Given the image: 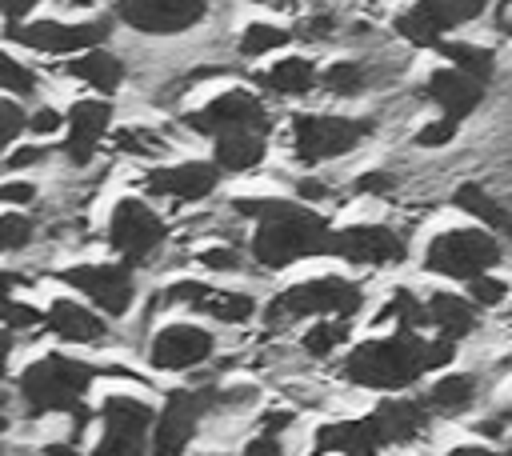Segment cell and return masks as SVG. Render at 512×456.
I'll use <instances>...</instances> for the list:
<instances>
[{
    "mask_svg": "<svg viewBox=\"0 0 512 456\" xmlns=\"http://www.w3.org/2000/svg\"><path fill=\"white\" fill-rule=\"evenodd\" d=\"M44 320H48V328H52L56 336H64V340H72V344H88V340H100V336H104V320H100L96 312L72 304V300H56V304L44 312Z\"/></svg>",
    "mask_w": 512,
    "mask_h": 456,
    "instance_id": "obj_22",
    "label": "cell"
},
{
    "mask_svg": "<svg viewBox=\"0 0 512 456\" xmlns=\"http://www.w3.org/2000/svg\"><path fill=\"white\" fill-rule=\"evenodd\" d=\"M344 336H348L344 320H320V324H312L304 332V352L308 356H328L336 344H344Z\"/></svg>",
    "mask_w": 512,
    "mask_h": 456,
    "instance_id": "obj_33",
    "label": "cell"
},
{
    "mask_svg": "<svg viewBox=\"0 0 512 456\" xmlns=\"http://www.w3.org/2000/svg\"><path fill=\"white\" fill-rule=\"evenodd\" d=\"M32 240V220L20 212H4L0 216V252H16Z\"/></svg>",
    "mask_w": 512,
    "mask_h": 456,
    "instance_id": "obj_35",
    "label": "cell"
},
{
    "mask_svg": "<svg viewBox=\"0 0 512 456\" xmlns=\"http://www.w3.org/2000/svg\"><path fill=\"white\" fill-rule=\"evenodd\" d=\"M8 352H12V332H8V328H0V364L8 360Z\"/></svg>",
    "mask_w": 512,
    "mask_h": 456,
    "instance_id": "obj_52",
    "label": "cell"
},
{
    "mask_svg": "<svg viewBox=\"0 0 512 456\" xmlns=\"http://www.w3.org/2000/svg\"><path fill=\"white\" fill-rule=\"evenodd\" d=\"M456 136V120H436V124H428V128H420L416 132V144H424V148H440V144H448Z\"/></svg>",
    "mask_w": 512,
    "mask_h": 456,
    "instance_id": "obj_39",
    "label": "cell"
},
{
    "mask_svg": "<svg viewBox=\"0 0 512 456\" xmlns=\"http://www.w3.org/2000/svg\"><path fill=\"white\" fill-rule=\"evenodd\" d=\"M448 456H500V452H492V448H480V444H460V448H452Z\"/></svg>",
    "mask_w": 512,
    "mask_h": 456,
    "instance_id": "obj_50",
    "label": "cell"
},
{
    "mask_svg": "<svg viewBox=\"0 0 512 456\" xmlns=\"http://www.w3.org/2000/svg\"><path fill=\"white\" fill-rule=\"evenodd\" d=\"M212 396L208 392H172L160 408V416L152 420V452L156 456H180L200 424V416L208 412Z\"/></svg>",
    "mask_w": 512,
    "mask_h": 456,
    "instance_id": "obj_11",
    "label": "cell"
},
{
    "mask_svg": "<svg viewBox=\"0 0 512 456\" xmlns=\"http://www.w3.org/2000/svg\"><path fill=\"white\" fill-rule=\"evenodd\" d=\"M264 156V136L260 132H228L216 136V164L228 172H248Z\"/></svg>",
    "mask_w": 512,
    "mask_h": 456,
    "instance_id": "obj_25",
    "label": "cell"
},
{
    "mask_svg": "<svg viewBox=\"0 0 512 456\" xmlns=\"http://www.w3.org/2000/svg\"><path fill=\"white\" fill-rule=\"evenodd\" d=\"M0 404H4V396H0Z\"/></svg>",
    "mask_w": 512,
    "mask_h": 456,
    "instance_id": "obj_55",
    "label": "cell"
},
{
    "mask_svg": "<svg viewBox=\"0 0 512 456\" xmlns=\"http://www.w3.org/2000/svg\"><path fill=\"white\" fill-rule=\"evenodd\" d=\"M284 424H292V412H268V416H264V432H268V436H276Z\"/></svg>",
    "mask_w": 512,
    "mask_h": 456,
    "instance_id": "obj_49",
    "label": "cell"
},
{
    "mask_svg": "<svg viewBox=\"0 0 512 456\" xmlns=\"http://www.w3.org/2000/svg\"><path fill=\"white\" fill-rule=\"evenodd\" d=\"M32 196H36V188H32V184H24V180L0 184V200H4V204H28Z\"/></svg>",
    "mask_w": 512,
    "mask_h": 456,
    "instance_id": "obj_43",
    "label": "cell"
},
{
    "mask_svg": "<svg viewBox=\"0 0 512 456\" xmlns=\"http://www.w3.org/2000/svg\"><path fill=\"white\" fill-rule=\"evenodd\" d=\"M220 172L204 160H188V164H172V168H152L144 176L148 192L168 196V200H204L216 188Z\"/></svg>",
    "mask_w": 512,
    "mask_h": 456,
    "instance_id": "obj_17",
    "label": "cell"
},
{
    "mask_svg": "<svg viewBox=\"0 0 512 456\" xmlns=\"http://www.w3.org/2000/svg\"><path fill=\"white\" fill-rule=\"evenodd\" d=\"M0 88L4 92H32L36 88V76L20 60H12L8 52H0Z\"/></svg>",
    "mask_w": 512,
    "mask_h": 456,
    "instance_id": "obj_36",
    "label": "cell"
},
{
    "mask_svg": "<svg viewBox=\"0 0 512 456\" xmlns=\"http://www.w3.org/2000/svg\"><path fill=\"white\" fill-rule=\"evenodd\" d=\"M288 40H292V32H288V28L248 24V28H244V36H240V52H244V56H264V52H272V48L288 44Z\"/></svg>",
    "mask_w": 512,
    "mask_h": 456,
    "instance_id": "obj_32",
    "label": "cell"
},
{
    "mask_svg": "<svg viewBox=\"0 0 512 456\" xmlns=\"http://www.w3.org/2000/svg\"><path fill=\"white\" fill-rule=\"evenodd\" d=\"M184 124L200 136H228V132H260L268 136V112L252 92H224L200 112H188Z\"/></svg>",
    "mask_w": 512,
    "mask_h": 456,
    "instance_id": "obj_8",
    "label": "cell"
},
{
    "mask_svg": "<svg viewBox=\"0 0 512 456\" xmlns=\"http://www.w3.org/2000/svg\"><path fill=\"white\" fill-rule=\"evenodd\" d=\"M296 192H300V200H320L328 188H324L320 180H300V184H296Z\"/></svg>",
    "mask_w": 512,
    "mask_h": 456,
    "instance_id": "obj_48",
    "label": "cell"
},
{
    "mask_svg": "<svg viewBox=\"0 0 512 456\" xmlns=\"http://www.w3.org/2000/svg\"><path fill=\"white\" fill-rule=\"evenodd\" d=\"M12 284H20V280H16L12 272H0V308L12 300Z\"/></svg>",
    "mask_w": 512,
    "mask_h": 456,
    "instance_id": "obj_51",
    "label": "cell"
},
{
    "mask_svg": "<svg viewBox=\"0 0 512 456\" xmlns=\"http://www.w3.org/2000/svg\"><path fill=\"white\" fill-rule=\"evenodd\" d=\"M372 132V120H344V116H292V144L304 164H320L356 148Z\"/></svg>",
    "mask_w": 512,
    "mask_h": 456,
    "instance_id": "obj_6",
    "label": "cell"
},
{
    "mask_svg": "<svg viewBox=\"0 0 512 456\" xmlns=\"http://www.w3.org/2000/svg\"><path fill=\"white\" fill-rule=\"evenodd\" d=\"M116 12L136 32L168 36V32H184V28L200 24L208 12V0H120Z\"/></svg>",
    "mask_w": 512,
    "mask_h": 456,
    "instance_id": "obj_13",
    "label": "cell"
},
{
    "mask_svg": "<svg viewBox=\"0 0 512 456\" xmlns=\"http://www.w3.org/2000/svg\"><path fill=\"white\" fill-rule=\"evenodd\" d=\"M36 4H40V0H0V12H4L12 24H20Z\"/></svg>",
    "mask_w": 512,
    "mask_h": 456,
    "instance_id": "obj_46",
    "label": "cell"
},
{
    "mask_svg": "<svg viewBox=\"0 0 512 456\" xmlns=\"http://www.w3.org/2000/svg\"><path fill=\"white\" fill-rule=\"evenodd\" d=\"M452 204H456V208H464L468 216L484 220L488 228H496V232L512 236V212H508L504 204H496L480 184H460V188L452 192Z\"/></svg>",
    "mask_w": 512,
    "mask_h": 456,
    "instance_id": "obj_26",
    "label": "cell"
},
{
    "mask_svg": "<svg viewBox=\"0 0 512 456\" xmlns=\"http://www.w3.org/2000/svg\"><path fill=\"white\" fill-rule=\"evenodd\" d=\"M436 48L452 60V68H456V72H464V76H472V80H480V84H488V80H492V68H496V64H492V52H488V48L456 44V40H452V44H448V40H440Z\"/></svg>",
    "mask_w": 512,
    "mask_h": 456,
    "instance_id": "obj_30",
    "label": "cell"
},
{
    "mask_svg": "<svg viewBox=\"0 0 512 456\" xmlns=\"http://www.w3.org/2000/svg\"><path fill=\"white\" fill-rule=\"evenodd\" d=\"M108 124H112V104L108 100H76L72 112H68V144H64L68 160L88 164L96 144L104 140Z\"/></svg>",
    "mask_w": 512,
    "mask_h": 456,
    "instance_id": "obj_18",
    "label": "cell"
},
{
    "mask_svg": "<svg viewBox=\"0 0 512 456\" xmlns=\"http://www.w3.org/2000/svg\"><path fill=\"white\" fill-rule=\"evenodd\" d=\"M508 456H512V452H508Z\"/></svg>",
    "mask_w": 512,
    "mask_h": 456,
    "instance_id": "obj_56",
    "label": "cell"
},
{
    "mask_svg": "<svg viewBox=\"0 0 512 456\" xmlns=\"http://www.w3.org/2000/svg\"><path fill=\"white\" fill-rule=\"evenodd\" d=\"M232 208L240 216L256 220L252 256L264 268H288L304 256L328 252L332 228L320 212H312L304 204H292V200H236Z\"/></svg>",
    "mask_w": 512,
    "mask_h": 456,
    "instance_id": "obj_1",
    "label": "cell"
},
{
    "mask_svg": "<svg viewBox=\"0 0 512 456\" xmlns=\"http://www.w3.org/2000/svg\"><path fill=\"white\" fill-rule=\"evenodd\" d=\"M244 456H284V452H280V440H276V436H268V432H260L256 440H248V448H244Z\"/></svg>",
    "mask_w": 512,
    "mask_h": 456,
    "instance_id": "obj_44",
    "label": "cell"
},
{
    "mask_svg": "<svg viewBox=\"0 0 512 456\" xmlns=\"http://www.w3.org/2000/svg\"><path fill=\"white\" fill-rule=\"evenodd\" d=\"M60 4H92V0H60Z\"/></svg>",
    "mask_w": 512,
    "mask_h": 456,
    "instance_id": "obj_53",
    "label": "cell"
},
{
    "mask_svg": "<svg viewBox=\"0 0 512 456\" xmlns=\"http://www.w3.org/2000/svg\"><path fill=\"white\" fill-rule=\"evenodd\" d=\"M100 376V368L84 364V360H68V356H44L32 368H24L20 376V396L28 404L32 416L40 412H68L76 424V436L88 428L92 412L84 408V392L88 384Z\"/></svg>",
    "mask_w": 512,
    "mask_h": 456,
    "instance_id": "obj_3",
    "label": "cell"
},
{
    "mask_svg": "<svg viewBox=\"0 0 512 456\" xmlns=\"http://www.w3.org/2000/svg\"><path fill=\"white\" fill-rule=\"evenodd\" d=\"M64 284L80 288L88 300H96L108 316H124L136 288H132V272L124 264H80V268H64L60 272Z\"/></svg>",
    "mask_w": 512,
    "mask_h": 456,
    "instance_id": "obj_14",
    "label": "cell"
},
{
    "mask_svg": "<svg viewBox=\"0 0 512 456\" xmlns=\"http://www.w3.org/2000/svg\"><path fill=\"white\" fill-rule=\"evenodd\" d=\"M428 96L444 108V120H456L460 124V116H468L480 104L484 84L472 80V76H464V72H456V68H444V72H432L428 76Z\"/></svg>",
    "mask_w": 512,
    "mask_h": 456,
    "instance_id": "obj_19",
    "label": "cell"
},
{
    "mask_svg": "<svg viewBox=\"0 0 512 456\" xmlns=\"http://www.w3.org/2000/svg\"><path fill=\"white\" fill-rule=\"evenodd\" d=\"M200 264H204V268H220V272H228V268L240 264V256H236L232 248H208V252H200Z\"/></svg>",
    "mask_w": 512,
    "mask_h": 456,
    "instance_id": "obj_42",
    "label": "cell"
},
{
    "mask_svg": "<svg viewBox=\"0 0 512 456\" xmlns=\"http://www.w3.org/2000/svg\"><path fill=\"white\" fill-rule=\"evenodd\" d=\"M192 308H196V312H208V316H216V320H224V324H244V320L256 312L252 296H244V292H220V288H208V284H204V292L192 300Z\"/></svg>",
    "mask_w": 512,
    "mask_h": 456,
    "instance_id": "obj_28",
    "label": "cell"
},
{
    "mask_svg": "<svg viewBox=\"0 0 512 456\" xmlns=\"http://www.w3.org/2000/svg\"><path fill=\"white\" fill-rule=\"evenodd\" d=\"M508 300V284L496 280V276H476L472 280V304H484V308H496Z\"/></svg>",
    "mask_w": 512,
    "mask_h": 456,
    "instance_id": "obj_38",
    "label": "cell"
},
{
    "mask_svg": "<svg viewBox=\"0 0 512 456\" xmlns=\"http://www.w3.org/2000/svg\"><path fill=\"white\" fill-rule=\"evenodd\" d=\"M328 252H336V256H344L352 264H392V260H404V240L396 232H388V228L356 224V228L332 232Z\"/></svg>",
    "mask_w": 512,
    "mask_h": 456,
    "instance_id": "obj_15",
    "label": "cell"
},
{
    "mask_svg": "<svg viewBox=\"0 0 512 456\" xmlns=\"http://www.w3.org/2000/svg\"><path fill=\"white\" fill-rule=\"evenodd\" d=\"M40 156H44V148H16V152L8 156V164H12V168H28V164H36Z\"/></svg>",
    "mask_w": 512,
    "mask_h": 456,
    "instance_id": "obj_47",
    "label": "cell"
},
{
    "mask_svg": "<svg viewBox=\"0 0 512 456\" xmlns=\"http://www.w3.org/2000/svg\"><path fill=\"white\" fill-rule=\"evenodd\" d=\"M0 320H4L8 328H28V324L40 320V312H36L32 304H16V300H8V304L0 308Z\"/></svg>",
    "mask_w": 512,
    "mask_h": 456,
    "instance_id": "obj_40",
    "label": "cell"
},
{
    "mask_svg": "<svg viewBox=\"0 0 512 456\" xmlns=\"http://www.w3.org/2000/svg\"><path fill=\"white\" fill-rule=\"evenodd\" d=\"M380 320H400V328L416 332V328H424V324H428V308H424L408 288H400V292L380 308Z\"/></svg>",
    "mask_w": 512,
    "mask_h": 456,
    "instance_id": "obj_31",
    "label": "cell"
},
{
    "mask_svg": "<svg viewBox=\"0 0 512 456\" xmlns=\"http://www.w3.org/2000/svg\"><path fill=\"white\" fill-rule=\"evenodd\" d=\"M68 72H72L76 80L92 84L96 92H116L120 80H124V64H120L112 52H104V48H88V52H80L76 60H68Z\"/></svg>",
    "mask_w": 512,
    "mask_h": 456,
    "instance_id": "obj_24",
    "label": "cell"
},
{
    "mask_svg": "<svg viewBox=\"0 0 512 456\" xmlns=\"http://www.w3.org/2000/svg\"><path fill=\"white\" fill-rule=\"evenodd\" d=\"M380 436L372 420H336L316 432V452H340V456H380Z\"/></svg>",
    "mask_w": 512,
    "mask_h": 456,
    "instance_id": "obj_20",
    "label": "cell"
},
{
    "mask_svg": "<svg viewBox=\"0 0 512 456\" xmlns=\"http://www.w3.org/2000/svg\"><path fill=\"white\" fill-rule=\"evenodd\" d=\"M320 80H324V88H328L332 96H356V92L364 88V68L352 64V60H336Z\"/></svg>",
    "mask_w": 512,
    "mask_h": 456,
    "instance_id": "obj_34",
    "label": "cell"
},
{
    "mask_svg": "<svg viewBox=\"0 0 512 456\" xmlns=\"http://www.w3.org/2000/svg\"><path fill=\"white\" fill-rule=\"evenodd\" d=\"M484 8L472 4V0H416L400 20H396V32L420 48L428 44H440V36L472 16H480Z\"/></svg>",
    "mask_w": 512,
    "mask_h": 456,
    "instance_id": "obj_12",
    "label": "cell"
},
{
    "mask_svg": "<svg viewBox=\"0 0 512 456\" xmlns=\"http://www.w3.org/2000/svg\"><path fill=\"white\" fill-rule=\"evenodd\" d=\"M392 188H396V180L388 172H368L356 180V192H368V196H392Z\"/></svg>",
    "mask_w": 512,
    "mask_h": 456,
    "instance_id": "obj_41",
    "label": "cell"
},
{
    "mask_svg": "<svg viewBox=\"0 0 512 456\" xmlns=\"http://www.w3.org/2000/svg\"><path fill=\"white\" fill-rule=\"evenodd\" d=\"M496 260H500V240H492L488 232L456 228V232H444V236H436L428 244L424 268L440 272V276H452V280H476Z\"/></svg>",
    "mask_w": 512,
    "mask_h": 456,
    "instance_id": "obj_5",
    "label": "cell"
},
{
    "mask_svg": "<svg viewBox=\"0 0 512 456\" xmlns=\"http://www.w3.org/2000/svg\"><path fill=\"white\" fill-rule=\"evenodd\" d=\"M476 396V376L468 372H456V376H444L432 384L428 392V408H440V412H464Z\"/></svg>",
    "mask_w": 512,
    "mask_h": 456,
    "instance_id": "obj_29",
    "label": "cell"
},
{
    "mask_svg": "<svg viewBox=\"0 0 512 456\" xmlns=\"http://www.w3.org/2000/svg\"><path fill=\"white\" fill-rule=\"evenodd\" d=\"M260 84L272 88V92H280V96H304L316 84V68H312V60L292 56V60H280L276 68H268L260 76Z\"/></svg>",
    "mask_w": 512,
    "mask_h": 456,
    "instance_id": "obj_27",
    "label": "cell"
},
{
    "mask_svg": "<svg viewBox=\"0 0 512 456\" xmlns=\"http://www.w3.org/2000/svg\"><path fill=\"white\" fill-rule=\"evenodd\" d=\"M24 128H28L24 108H20L16 100H0V148H4V144H12Z\"/></svg>",
    "mask_w": 512,
    "mask_h": 456,
    "instance_id": "obj_37",
    "label": "cell"
},
{
    "mask_svg": "<svg viewBox=\"0 0 512 456\" xmlns=\"http://www.w3.org/2000/svg\"><path fill=\"white\" fill-rule=\"evenodd\" d=\"M212 356V336L196 324H172L164 332H156L152 348H148V360L152 368H164V372H180V368H192V364H204Z\"/></svg>",
    "mask_w": 512,
    "mask_h": 456,
    "instance_id": "obj_16",
    "label": "cell"
},
{
    "mask_svg": "<svg viewBox=\"0 0 512 456\" xmlns=\"http://www.w3.org/2000/svg\"><path fill=\"white\" fill-rule=\"evenodd\" d=\"M428 324H436L444 332V340H460L476 328V304H468L464 296H452V292H436L428 304Z\"/></svg>",
    "mask_w": 512,
    "mask_h": 456,
    "instance_id": "obj_23",
    "label": "cell"
},
{
    "mask_svg": "<svg viewBox=\"0 0 512 456\" xmlns=\"http://www.w3.org/2000/svg\"><path fill=\"white\" fill-rule=\"evenodd\" d=\"M108 20H88V24H56V20H36V24H8L4 36L36 48V52H88L108 36Z\"/></svg>",
    "mask_w": 512,
    "mask_h": 456,
    "instance_id": "obj_10",
    "label": "cell"
},
{
    "mask_svg": "<svg viewBox=\"0 0 512 456\" xmlns=\"http://www.w3.org/2000/svg\"><path fill=\"white\" fill-rule=\"evenodd\" d=\"M60 124H64V120H60V112H52V108H40V112H36V116L28 120V128H32V132H40V136L56 132Z\"/></svg>",
    "mask_w": 512,
    "mask_h": 456,
    "instance_id": "obj_45",
    "label": "cell"
},
{
    "mask_svg": "<svg viewBox=\"0 0 512 456\" xmlns=\"http://www.w3.org/2000/svg\"><path fill=\"white\" fill-rule=\"evenodd\" d=\"M456 356L452 340H424L408 328H400L396 336L384 340H368L360 348L348 352L344 360V376L360 388H376V392H396L408 388L412 380H420L428 368H440Z\"/></svg>",
    "mask_w": 512,
    "mask_h": 456,
    "instance_id": "obj_2",
    "label": "cell"
},
{
    "mask_svg": "<svg viewBox=\"0 0 512 456\" xmlns=\"http://www.w3.org/2000/svg\"><path fill=\"white\" fill-rule=\"evenodd\" d=\"M360 288L340 276H320L292 284L268 304V324H288L296 316H352L360 308Z\"/></svg>",
    "mask_w": 512,
    "mask_h": 456,
    "instance_id": "obj_4",
    "label": "cell"
},
{
    "mask_svg": "<svg viewBox=\"0 0 512 456\" xmlns=\"http://www.w3.org/2000/svg\"><path fill=\"white\" fill-rule=\"evenodd\" d=\"M104 436L96 444V456H144L152 436V408L136 396H108L100 408Z\"/></svg>",
    "mask_w": 512,
    "mask_h": 456,
    "instance_id": "obj_7",
    "label": "cell"
},
{
    "mask_svg": "<svg viewBox=\"0 0 512 456\" xmlns=\"http://www.w3.org/2000/svg\"><path fill=\"white\" fill-rule=\"evenodd\" d=\"M472 4H480V8H484V4H488V0H472Z\"/></svg>",
    "mask_w": 512,
    "mask_h": 456,
    "instance_id": "obj_54",
    "label": "cell"
},
{
    "mask_svg": "<svg viewBox=\"0 0 512 456\" xmlns=\"http://www.w3.org/2000/svg\"><path fill=\"white\" fill-rule=\"evenodd\" d=\"M164 240V224L152 208H144L140 200H120L112 208V220H108V244L128 260V264H140L156 252V244Z\"/></svg>",
    "mask_w": 512,
    "mask_h": 456,
    "instance_id": "obj_9",
    "label": "cell"
},
{
    "mask_svg": "<svg viewBox=\"0 0 512 456\" xmlns=\"http://www.w3.org/2000/svg\"><path fill=\"white\" fill-rule=\"evenodd\" d=\"M368 420H372L380 444H404L424 428L428 404H420V400H384Z\"/></svg>",
    "mask_w": 512,
    "mask_h": 456,
    "instance_id": "obj_21",
    "label": "cell"
}]
</instances>
